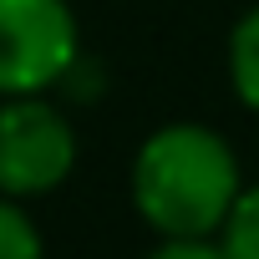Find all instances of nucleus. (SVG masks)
<instances>
[{
	"instance_id": "obj_3",
	"label": "nucleus",
	"mask_w": 259,
	"mask_h": 259,
	"mask_svg": "<svg viewBox=\"0 0 259 259\" xmlns=\"http://www.w3.org/2000/svg\"><path fill=\"white\" fill-rule=\"evenodd\" d=\"M76 168V127L51 97H0V198H46Z\"/></svg>"
},
{
	"instance_id": "obj_1",
	"label": "nucleus",
	"mask_w": 259,
	"mask_h": 259,
	"mask_svg": "<svg viewBox=\"0 0 259 259\" xmlns=\"http://www.w3.org/2000/svg\"><path fill=\"white\" fill-rule=\"evenodd\" d=\"M127 188L158 239H219L249 183L224 133L203 122H163L138 143Z\"/></svg>"
},
{
	"instance_id": "obj_5",
	"label": "nucleus",
	"mask_w": 259,
	"mask_h": 259,
	"mask_svg": "<svg viewBox=\"0 0 259 259\" xmlns=\"http://www.w3.org/2000/svg\"><path fill=\"white\" fill-rule=\"evenodd\" d=\"M0 259H46V239L16 198H0Z\"/></svg>"
},
{
	"instance_id": "obj_7",
	"label": "nucleus",
	"mask_w": 259,
	"mask_h": 259,
	"mask_svg": "<svg viewBox=\"0 0 259 259\" xmlns=\"http://www.w3.org/2000/svg\"><path fill=\"white\" fill-rule=\"evenodd\" d=\"M148 259H229L219 239H163Z\"/></svg>"
},
{
	"instance_id": "obj_2",
	"label": "nucleus",
	"mask_w": 259,
	"mask_h": 259,
	"mask_svg": "<svg viewBox=\"0 0 259 259\" xmlns=\"http://www.w3.org/2000/svg\"><path fill=\"white\" fill-rule=\"evenodd\" d=\"M81 61L71 0H0V97H46Z\"/></svg>"
},
{
	"instance_id": "obj_6",
	"label": "nucleus",
	"mask_w": 259,
	"mask_h": 259,
	"mask_svg": "<svg viewBox=\"0 0 259 259\" xmlns=\"http://www.w3.org/2000/svg\"><path fill=\"white\" fill-rule=\"evenodd\" d=\"M219 244H224L229 259H259V183H249L239 193V203H234Z\"/></svg>"
},
{
	"instance_id": "obj_4",
	"label": "nucleus",
	"mask_w": 259,
	"mask_h": 259,
	"mask_svg": "<svg viewBox=\"0 0 259 259\" xmlns=\"http://www.w3.org/2000/svg\"><path fill=\"white\" fill-rule=\"evenodd\" d=\"M229 87L249 112H259V6L244 11L229 36Z\"/></svg>"
}]
</instances>
